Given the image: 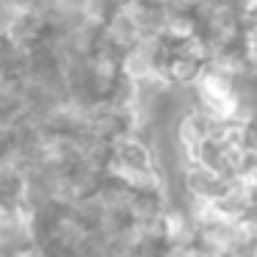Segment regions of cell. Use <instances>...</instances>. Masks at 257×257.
I'll return each instance as SVG.
<instances>
[{"mask_svg": "<svg viewBox=\"0 0 257 257\" xmlns=\"http://www.w3.org/2000/svg\"><path fill=\"white\" fill-rule=\"evenodd\" d=\"M243 53L246 61H257V23L243 25Z\"/></svg>", "mask_w": 257, "mask_h": 257, "instance_id": "1", "label": "cell"}, {"mask_svg": "<svg viewBox=\"0 0 257 257\" xmlns=\"http://www.w3.org/2000/svg\"><path fill=\"white\" fill-rule=\"evenodd\" d=\"M240 14V23L243 25H254L257 23V0H235Z\"/></svg>", "mask_w": 257, "mask_h": 257, "instance_id": "2", "label": "cell"}, {"mask_svg": "<svg viewBox=\"0 0 257 257\" xmlns=\"http://www.w3.org/2000/svg\"><path fill=\"white\" fill-rule=\"evenodd\" d=\"M0 257H6V254H0Z\"/></svg>", "mask_w": 257, "mask_h": 257, "instance_id": "3", "label": "cell"}]
</instances>
